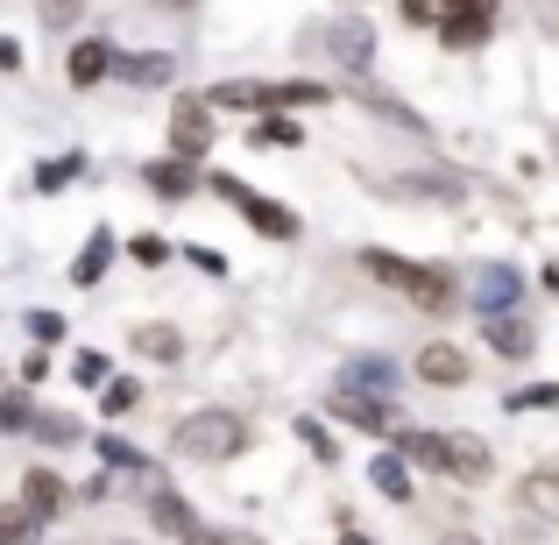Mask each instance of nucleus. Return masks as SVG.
I'll list each match as a JSON object with an SVG mask.
<instances>
[{"instance_id": "cd10ccee", "label": "nucleus", "mask_w": 559, "mask_h": 545, "mask_svg": "<svg viewBox=\"0 0 559 545\" xmlns=\"http://www.w3.org/2000/svg\"><path fill=\"white\" fill-rule=\"evenodd\" d=\"M128 256H135L142 270H156V262H170V241H156V234H135V241H128Z\"/></svg>"}, {"instance_id": "e433bc0d", "label": "nucleus", "mask_w": 559, "mask_h": 545, "mask_svg": "<svg viewBox=\"0 0 559 545\" xmlns=\"http://www.w3.org/2000/svg\"><path fill=\"white\" fill-rule=\"evenodd\" d=\"M439 545H481V538H475V532H447Z\"/></svg>"}, {"instance_id": "393cba45", "label": "nucleus", "mask_w": 559, "mask_h": 545, "mask_svg": "<svg viewBox=\"0 0 559 545\" xmlns=\"http://www.w3.org/2000/svg\"><path fill=\"white\" fill-rule=\"evenodd\" d=\"M99 461H107V467H128V475H150V461H142L128 439H99Z\"/></svg>"}, {"instance_id": "b1692460", "label": "nucleus", "mask_w": 559, "mask_h": 545, "mask_svg": "<svg viewBox=\"0 0 559 545\" xmlns=\"http://www.w3.org/2000/svg\"><path fill=\"white\" fill-rule=\"evenodd\" d=\"M28 433H36L43 447H71V439H79V425H71L64 411H36V425H28Z\"/></svg>"}, {"instance_id": "f03ea898", "label": "nucleus", "mask_w": 559, "mask_h": 545, "mask_svg": "<svg viewBox=\"0 0 559 545\" xmlns=\"http://www.w3.org/2000/svg\"><path fill=\"white\" fill-rule=\"evenodd\" d=\"M361 270H369L376 284L404 291L418 312H447L453 305V270H439V262H404V256H390V248H361Z\"/></svg>"}, {"instance_id": "f257e3e1", "label": "nucleus", "mask_w": 559, "mask_h": 545, "mask_svg": "<svg viewBox=\"0 0 559 545\" xmlns=\"http://www.w3.org/2000/svg\"><path fill=\"white\" fill-rule=\"evenodd\" d=\"M396 8H404V22L439 28L447 50H475L496 36V0H396Z\"/></svg>"}, {"instance_id": "0eeeda50", "label": "nucleus", "mask_w": 559, "mask_h": 545, "mask_svg": "<svg viewBox=\"0 0 559 545\" xmlns=\"http://www.w3.org/2000/svg\"><path fill=\"white\" fill-rule=\"evenodd\" d=\"M205 150H213V107H205V99H178V107H170V156L199 164Z\"/></svg>"}, {"instance_id": "4468645a", "label": "nucleus", "mask_w": 559, "mask_h": 545, "mask_svg": "<svg viewBox=\"0 0 559 545\" xmlns=\"http://www.w3.org/2000/svg\"><path fill=\"white\" fill-rule=\"evenodd\" d=\"M114 79H121V85H170V79H178V64H170V57H121V50H114Z\"/></svg>"}, {"instance_id": "aec40b11", "label": "nucleus", "mask_w": 559, "mask_h": 545, "mask_svg": "<svg viewBox=\"0 0 559 545\" xmlns=\"http://www.w3.org/2000/svg\"><path fill=\"white\" fill-rule=\"evenodd\" d=\"M135 355H150V362H178V355H185L178 327H135Z\"/></svg>"}, {"instance_id": "5701e85b", "label": "nucleus", "mask_w": 559, "mask_h": 545, "mask_svg": "<svg viewBox=\"0 0 559 545\" xmlns=\"http://www.w3.org/2000/svg\"><path fill=\"white\" fill-rule=\"evenodd\" d=\"M28 425H36V404H28L22 390H0V439L28 433Z\"/></svg>"}, {"instance_id": "7ed1b4c3", "label": "nucleus", "mask_w": 559, "mask_h": 545, "mask_svg": "<svg viewBox=\"0 0 559 545\" xmlns=\"http://www.w3.org/2000/svg\"><path fill=\"white\" fill-rule=\"evenodd\" d=\"M248 447V425L234 418V411H191L178 425V453L185 461H234V453Z\"/></svg>"}, {"instance_id": "2eb2a0df", "label": "nucleus", "mask_w": 559, "mask_h": 545, "mask_svg": "<svg viewBox=\"0 0 559 545\" xmlns=\"http://www.w3.org/2000/svg\"><path fill=\"white\" fill-rule=\"evenodd\" d=\"M333 57H341V64H369V57H376V36H369V22H355V14H347V22H333Z\"/></svg>"}, {"instance_id": "2f4dec72", "label": "nucleus", "mask_w": 559, "mask_h": 545, "mask_svg": "<svg viewBox=\"0 0 559 545\" xmlns=\"http://www.w3.org/2000/svg\"><path fill=\"white\" fill-rule=\"evenodd\" d=\"M28 333H36V341H57V333H64V319H57V312H36V319H28Z\"/></svg>"}, {"instance_id": "6ab92c4d", "label": "nucleus", "mask_w": 559, "mask_h": 545, "mask_svg": "<svg viewBox=\"0 0 559 545\" xmlns=\"http://www.w3.org/2000/svg\"><path fill=\"white\" fill-rule=\"evenodd\" d=\"M510 305H518V270H489L481 276V319L510 312Z\"/></svg>"}, {"instance_id": "c9c22d12", "label": "nucleus", "mask_w": 559, "mask_h": 545, "mask_svg": "<svg viewBox=\"0 0 559 545\" xmlns=\"http://www.w3.org/2000/svg\"><path fill=\"white\" fill-rule=\"evenodd\" d=\"M185 545H234V538H227V532H191Z\"/></svg>"}, {"instance_id": "72a5a7b5", "label": "nucleus", "mask_w": 559, "mask_h": 545, "mask_svg": "<svg viewBox=\"0 0 559 545\" xmlns=\"http://www.w3.org/2000/svg\"><path fill=\"white\" fill-rule=\"evenodd\" d=\"M0 71H22V50H14V36H0Z\"/></svg>"}, {"instance_id": "4c0bfd02", "label": "nucleus", "mask_w": 559, "mask_h": 545, "mask_svg": "<svg viewBox=\"0 0 559 545\" xmlns=\"http://www.w3.org/2000/svg\"><path fill=\"white\" fill-rule=\"evenodd\" d=\"M341 545H369V538H361V532H341Z\"/></svg>"}, {"instance_id": "6e6552de", "label": "nucleus", "mask_w": 559, "mask_h": 545, "mask_svg": "<svg viewBox=\"0 0 559 545\" xmlns=\"http://www.w3.org/2000/svg\"><path fill=\"white\" fill-rule=\"evenodd\" d=\"M64 503H71V489H64V475H57V467H28V475H22V510L36 524H50Z\"/></svg>"}, {"instance_id": "58836bf2", "label": "nucleus", "mask_w": 559, "mask_h": 545, "mask_svg": "<svg viewBox=\"0 0 559 545\" xmlns=\"http://www.w3.org/2000/svg\"><path fill=\"white\" fill-rule=\"evenodd\" d=\"M164 8H191V0H164Z\"/></svg>"}, {"instance_id": "bb28decb", "label": "nucleus", "mask_w": 559, "mask_h": 545, "mask_svg": "<svg viewBox=\"0 0 559 545\" xmlns=\"http://www.w3.org/2000/svg\"><path fill=\"white\" fill-rule=\"evenodd\" d=\"M135 396H142V382H128V376H121V382H107V390H99V404L121 418V411H135Z\"/></svg>"}, {"instance_id": "9d476101", "label": "nucleus", "mask_w": 559, "mask_h": 545, "mask_svg": "<svg viewBox=\"0 0 559 545\" xmlns=\"http://www.w3.org/2000/svg\"><path fill=\"white\" fill-rule=\"evenodd\" d=\"M418 376L432 382V390H461V382H467V355L453 341H425L418 347Z\"/></svg>"}, {"instance_id": "39448f33", "label": "nucleus", "mask_w": 559, "mask_h": 545, "mask_svg": "<svg viewBox=\"0 0 559 545\" xmlns=\"http://www.w3.org/2000/svg\"><path fill=\"white\" fill-rule=\"evenodd\" d=\"M213 191L234 205V213H248V227L270 234V241H298V213H284V205H270L262 191H248L241 178H213Z\"/></svg>"}, {"instance_id": "20e7f679", "label": "nucleus", "mask_w": 559, "mask_h": 545, "mask_svg": "<svg viewBox=\"0 0 559 545\" xmlns=\"http://www.w3.org/2000/svg\"><path fill=\"white\" fill-rule=\"evenodd\" d=\"M333 99V85H213L205 107H248V114H276V107H319Z\"/></svg>"}, {"instance_id": "dca6fc26", "label": "nucleus", "mask_w": 559, "mask_h": 545, "mask_svg": "<svg viewBox=\"0 0 559 545\" xmlns=\"http://www.w3.org/2000/svg\"><path fill=\"white\" fill-rule=\"evenodd\" d=\"M481 327H489V347H496V355H510V362L532 355V327H524L518 312H496V319H481Z\"/></svg>"}, {"instance_id": "423d86ee", "label": "nucleus", "mask_w": 559, "mask_h": 545, "mask_svg": "<svg viewBox=\"0 0 559 545\" xmlns=\"http://www.w3.org/2000/svg\"><path fill=\"white\" fill-rule=\"evenodd\" d=\"M489 467H496L489 439H475V433H439V475H453V482H489Z\"/></svg>"}, {"instance_id": "ddd939ff", "label": "nucleus", "mask_w": 559, "mask_h": 545, "mask_svg": "<svg viewBox=\"0 0 559 545\" xmlns=\"http://www.w3.org/2000/svg\"><path fill=\"white\" fill-rule=\"evenodd\" d=\"M99 79H114V43L85 36L79 50H71V85H99Z\"/></svg>"}, {"instance_id": "c85d7f7f", "label": "nucleus", "mask_w": 559, "mask_h": 545, "mask_svg": "<svg viewBox=\"0 0 559 545\" xmlns=\"http://www.w3.org/2000/svg\"><path fill=\"white\" fill-rule=\"evenodd\" d=\"M64 178H79V156H64V164H43V170H36V185H43V191H57Z\"/></svg>"}, {"instance_id": "a878e982", "label": "nucleus", "mask_w": 559, "mask_h": 545, "mask_svg": "<svg viewBox=\"0 0 559 545\" xmlns=\"http://www.w3.org/2000/svg\"><path fill=\"white\" fill-rule=\"evenodd\" d=\"M28 538H36V518H28L22 503H14V510H0V545H28Z\"/></svg>"}, {"instance_id": "1a4fd4ad", "label": "nucleus", "mask_w": 559, "mask_h": 545, "mask_svg": "<svg viewBox=\"0 0 559 545\" xmlns=\"http://www.w3.org/2000/svg\"><path fill=\"white\" fill-rule=\"evenodd\" d=\"M333 418H347L355 433H396V411L382 404V396H355V390H333Z\"/></svg>"}, {"instance_id": "f3484780", "label": "nucleus", "mask_w": 559, "mask_h": 545, "mask_svg": "<svg viewBox=\"0 0 559 545\" xmlns=\"http://www.w3.org/2000/svg\"><path fill=\"white\" fill-rule=\"evenodd\" d=\"M369 482L390 503H411V467H404V453H376V467H369Z\"/></svg>"}, {"instance_id": "473e14b6", "label": "nucleus", "mask_w": 559, "mask_h": 545, "mask_svg": "<svg viewBox=\"0 0 559 545\" xmlns=\"http://www.w3.org/2000/svg\"><path fill=\"white\" fill-rule=\"evenodd\" d=\"M538 404H552V390H518L510 396V411H538Z\"/></svg>"}, {"instance_id": "f704fd0d", "label": "nucleus", "mask_w": 559, "mask_h": 545, "mask_svg": "<svg viewBox=\"0 0 559 545\" xmlns=\"http://www.w3.org/2000/svg\"><path fill=\"white\" fill-rule=\"evenodd\" d=\"M43 14H50V22H71V0H43Z\"/></svg>"}, {"instance_id": "9b49d317", "label": "nucleus", "mask_w": 559, "mask_h": 545, "mask_svg": "<svg viewBox=\"0 0 559 545\" xmlns=\"http://www.w3.org/2000/svg\"><path fill=\"white\" fill-rule=\"evenodd\" d=\"M341 390H355V396H382V404H390V390H396V368L382 362V355H361V362H347Z\"/></svg>"}, {"instance_id": "4be33fe9", "label": "nucleus", "mask_w": 559, "mask_h": 545, "mask_svg": "<svg viewBox=\"0 0 559 545\" xmlns=\"http://www.w3.org/2000/svg\"><path fill=\"white\" fill-rule=\"evenodd\" d=\"M150 518L164 524V532H199V524H191V503H185V496H170V489L150 496Z\"/></svg>"}, {"instance_id": "c756f323", "label": "nucleus", "mask_w": 559, "mask_h": 545, "mask_svg": "<svg viewBox=\"0 0 559 545\" xmlns=\"http://www.w3.org/2000/svg\"><path fill=\"white\" fill-rule=\"evenodd\" d=\"M71 376H79V382H99V390H107V355H79V368H71Z\"/></svg>"}, {"instance_id": "7c9ffc66", "label": "nucleus", "mask_w": 559, "mask_h": 545, "mask_svg": "<svg viewBox=\"0 0 559 545\" xmlns=\"http://www.w3.org/2000/svg\"><path fill=\"white\" fill-rule=\"evenodd\" d=\"M298 433H305V447H312V453H319V461H333V439H326V433H319V418H305V425H298Z\"/></svg>"}, {"instance_id": "f8f14e48", "label": "nucleus", "mask_w": 559, "mask_h": 545, "mask_svg": "<svg viewBox=\"0 0 559 545\" xmlns=\"http://www.w3.org/2000/svg\"><path fill=\"white\" fill-rule=\"evenodd\" d=\"M142 185H150L156 199H170V205H178V199H191V185H199V170H191L185 156H164V164H150V170H142Z\"/></svg>"}, {"instance_id": "a211bd4d", "label": "nucleus", "mask_w": 559, "mask_h": 545, "mask_svg": "<svg viewBox=\"0 0 559 545\" xmlns=\"http://www.w3.org/2000/svg\"><path fill=\"white\" fill-rule=\"evenodd\" d=\"M107 262H114V234L93 227V241H85V256L71 262V276H79V284H99V276H107Z\"/></svg>"}, {"instance_id": "412c9836", "label": "nucleus", "mask_w": 559, "mask_h": 545, "mask_svg": "<svg viewBox=\"0 0 559 545\" xmlns=\"http://www.w3.org/2000/svg\"><path fill=\"white\" fill-rule=\"evenodd\" d=\"M298 142H305V128L284 121V114H262L255 121V150H298Z\"/></svg>"}]
</instances>
